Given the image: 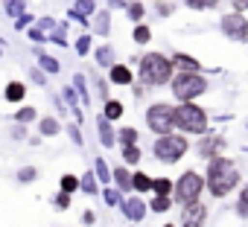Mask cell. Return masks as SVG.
Segmentation results:
<instances>
[{
    "label": "cell",
    "instance_id": "10",
    "mask_svg": "<svg viewBox=\"0 0 248 227\" xmlns=\"http://www.w3.org/2000/svg\"><path fill=\"white\" fill-rule=\"evenodd\" d=\"M111 79H114L117 85H129V82H132V73H129V67L117 64V67H111Z\"/></svg>",
    "mask_w": 248,
    "mask_h": 227
},
{
    "label": "cell",
    "instance_id": "8",
    "mask_svg": "<svg viewBox=\"0 0 248 227\" xmlns=\"http://www.w3.org/2000/svg\"><path fill=\"white\" fill-rule=\"evenodd\" d=\"M222 29H225L228 35H233V38H245V35H248V24H245V18H242L239 12L228 15V18L222 21Z\"/></svg>",
    "mask_w": 248,
    "mask_h": 227
},
{
    "label": "cell",
    "instance_id": "11",
    "mask_svg": "<svg viewBox=\"0 0 248 227\" xmlns=\"http://www.w3.org/2000/svg\"><path fill=\"white\" fill-rule=\"evenodd\" d=\"M6 99H9V102H18V99H24V85H21V82L9 85V87H6Z\"/></svg>",
    "mask_w": 248,
    "mask_h": 227
},
{
    "label": "cell",
    "instance_id": "22",
    "mask_svg": "<svg viewBox=\"0 0 248 227\" xmlns=\"http://www.w3.org/2000/svg\"><path fill=\"white\" fill-rule=\"evenodd\" d=\"M41 131H44V134H56V131H59L56 120H44V123H41Z\"/></svg>",
    "mask_w": 248,
    "mask_h": 227
},
{
    "label": "cell",
    "instance_id": "25",
    "mask_svg": "<svg viewBox=\"0 0 248 227\" xmlns=\"http://www.w3.org/2000/svg\"><path fill=\"white\" fill-rule=\"evenodd\" d=\"M129 15H132L135 21H138V18H143V6H140V3H132V6H129Z\"/></svg>",
    "mask_w": 248,
    "mask_h": 227
},
{
    "label": "cell",
    "instance_id": "31",
    "mask_svg": "<svg viewBox=\"0 0 248 227\" xmlns=\"http://www.w3.org/2000/svg\"><path fill=\"white\" fill-rule=\"evenodd\" d=\"M21 178H24V181H32V178H35V169H24Z\"/></svg>",
    "mask_w": 248,
    "mask_h": 227
},
{
    "label": "cell",
    "instance_id": "18",
    "mask_svg": "<svg viewBox=\"0 0 248 227\" xmlns=\"http://www.w3.org/2000/svg\"><path fill=\"white\" fill-rule=\"evenodd\" d=\"M105 114H108V120H114V117H120V114H123V105L120 102H108Z\"/></svg>",
    "mask_w": 248,
    "mask_h": 227
},
{
    "label": "cell",
    "instance_id": "29",
    "mask_svg": "<svg viewBox=\"0 0 248 227\" xmlns=\"http://www.w3.org/2000/svg\"><path fill=\"white\" fill-rule=\"evenodd\" d=\"M111 61V50H99V64H108Z\"/></svg>",
    "mask_w": 248,
    "mask_h": 227
},
{
    "label": "cell",
    "instance_id": "20",
    "mask_svg": "<svg viewBox=\"0 0 248 227\" xmlns=\"http://www.w3.org/2000/svg\"><path fill=\"white\" fill-rule=\"evenodd\" d=\"M123 155H126L129 163H138V160H140V152H138L135 146H126V152H123Z\"/></svg>",
    "mask_w": 248,
    "mask_h": 227
},
{
    "label": "cell",
    "instance_id": "28",
    "mask_svg": "<svg viewBox=\"0 0 248 227\" xmlns=\"http://www.w3.org/2000/svg\"><path fill=\"white\" fill-rule=\"evenodd\" d=\"M18 120H21V123H27V120H32V108H24V111L18 114Z\"/></svg>",
    "mask_w": 248,
    "mask_h": 227
},
{
    "label": "cell",
    "instance_id": "17",
    "mask_svg": "<svg viewBox=\"0 0 248 227\" xmlns=\"http://www.w3.org/2000/svg\"><path fill=\"white\" fill-rule=\"evenodd\" d=\"M76 186H79V181H76L73 175H64V178H62V189H64V192H73Z\"/></svg>",
    "mask_w": 248,
    "mask_h": 227
},
{
    "label": "cell",
    "instance_id": "6",
    "mask_svg": "<svg viewBox=\"0 0 248 227\" xmlns=\"http://www.w3.org/2000/svg\"><path fill=\"white\" fill-rule=\"evenodd\" d=\"M155 152H158L161 160H178V157L187 152V143H184V137H170V134H164V140H158Z\"/></svg>",
    "mask_w": 248,
    "mask_h": 227
},
{
    "label": "cell",
    "instance_id": "13",
    "mask_svg": "<svg viewBox=\"0 0 248 227\" xmlns=\"http://www.w3.org/2000/svg\"><path fill=\"white\" fill-rule=\"evenodd\" d=\"M219 146H222L219 140H204V143H202V155H204V157H210V155H216V149H219Z\"/></svg>",
    "mask_w": 248,
    "mask_h": 227
},
{
    "label": "cell",
    "instance_id": "14",
    "mask_svg": "<svg viewBox=\"0 0 248 227\" xmlns=\"http://www.w3.org/2000/svg\"><path fill=\"white\" fill-rule=\"evenodd\" d=\"M152 186H155V192H158V195H170V189H172V184H170L167 178H161V181H152Z\"/></svg>",
    "mask_w": 248,
    "mask_h": 227
},
{
    "label": "cell",
    "instance_id": "5",
    "mask_svg": "<svg viewBox=\"0 0 248 227\" xmlns=\"http://www.w3.org/2000/svg\"><path fill=\"white\" fill-rule=\"evenodd\" d=\"M172 123H175V111H172L170 105H152V108H149V128H152V131L170 134Z\"/></svg>",
    "mask_w": 248,
    "mask_h": 227
},
{
    "label": "cell",
    "instance_id": "9",
    "mask_svg": "<svg viewBox=\"0 0 248 227\" xmlns=\"http://www.w3.org/2000/svg\"><path fill=\"white\" fill-rule=\"evenodd\" d=\"M181 221H184V227H202V221H204V207L196 204V201H187Z\"/></svg>",
    "mask_w": 248,
    "mask_h": 227
},
{
    "label": "cell",
    "instance_id": "21",
    "mask_svg": "<svg viewBox=\"0 0 248 227\" xmlns=\"http://www.w3.org/2000/svg\"><path fill=\"white\" fill-rule=\"evenodd\" d=\"M236 213H239V215H248V189L242 192V198H239V204H236Z\"/></svg>",
    "mask_w": 248,
    "mask_h": 227
},
{
    "label": "cell",
    "instance_id": "30",
    "mask_svg": "<svg viewBox=\"0 0 248 227\" xmlns=\"http://www.w3.org/2000/svg\"><path fill=\"white\" fill-rule=\"evenodd\" d=\"M91 9H93V6H91V3H79V6H76V12H79V15H88V12H91Z\"/></svg>",
    "mask_w": 248,
    "mask_h": 227
},
{
    "label": "cell",
    "instance_id": "16",
    "mask_svg": "<svg viewBox=\"0 0 248 227\" xmlns=\"http://www.w3.org/2000/svg\"><path fill=\"white\" fill-rule=\"evenodd\" d=\"M216 3H219V0H187V6H193V9H210Z\"/></svg>",
    "mask_w": 248,
    "mask_h": 227
},
{
    "label": "cell",
    "instance_id": "15",
    "mask_svg": "<svg viewBox=\"0 0 248 227\" xmlns=\"http://www.w3.org/2000/svg\"><path fill=\"white\" fill-rule=\"evenodd\" d=\"M126 210H129V215H132L135 221H140V218H143V204H140V201H132Z\"/></svg>",
    "mask_w": 248,
    "mask_h": 227
},
{
    "label": "cell",
    "instance_id": "4",
    "mask_svg": "<svg viewBox=\"0 0 248 227\" xmlns=\"http://www.w3.org/2000/svg\"><path fill=\"white\" fill-rule=\"evenodd\" d=\"M204 79L202 76H196V73H181L175 82H172V90H175V96L178 99H193V96H199V93H204Z\"/></svg>",
    "mask_w": 248,
    "mask_h": 227
},
{
    "label": "cell",
    "instance_id": "3",
    "mask_svg": "<svg viewBox=\"0 0 248 227\" xmlns=\"http://www.w3.org/2000/svg\"><path fill=\"white\" fill-rule=\"evenodd\" d=\"M170 73H172V64H170L164 56H146L143 64H140V76H143L146 82H152V85L167 82Z\"/></svg>",
    "mask_w": 248,
    "mask_h": 227
},
{
    "label": "cell",
    "instance_id": "19",
    "mask_svg": "<svg viewBox=\"0 0 248 227\" xmlns=\"http://www.w3.org/2000/svg\"><path fill=\"white\" fill-rule=\"evenodd\" d=\"M132 186H135V189H149V186H152V181H149L146 175H138V178L132 181Z\"/></svg>",
    "mask_w": 248,
    "mask_h": 227
},
{
    "label": "cell",
    "instance_id": "24",
    "mask_svg": "<svg viewBox=\"0 0 248 227\" xmlns=\"http://www.w3.org/2000/svg\"><path fill=\"white\" fill-rule=\"evenodd\" d=\"M117 181H120L123 186H132V181H129V172H126V169H117Z\"/></svg>",
    "mask_w": 248,
    "mask_h": 227
},
{
    "label": "cell",
    "instance_id": "32",
    "mask_svg": "<svg viewBox=\"0 0 248 227\" xmlns=\"http://www.w3.org/2000/svg\"><path fill=\"white\" fill-rule=\"evenodd\" d=\"M158 9H161V15H170V12H172V6H170V3H158Z\"/></svg>",
    "mask_w": 248,
    "mask_h": 227
},
{
    "label": "cell",
    "instance_id": "12",
    "mask_svg": "<svg viewBox=\"0 0 248 227\" xmlns=\"http://www.w3.org/2000/svg\"><path fill=\"white\" fill-rule=\"evenodd\" d=\"M175 64H178L181 70H199V64H196L190 56H175Z\"/></svg>",
    "mask_w": 248,
    "mask_h": 227
},
{
    "label": "cell",
    "instance_id": "26",
    "mask_svg": "<svg viewBox=\"0 0 248 227\" xmlns=\"http://www.w3.org/2000/svg\"><path fill=\"white\" fill-rule=\"evenodd\" d=\"M120 137H123V143H135V137H138V131H135V128H126V131H123V134H120Z\"/></svg>",
    "mask_w": 248,
    "mask_h": 227
},
{
    "label": "cell",
    "instance_id": "27",
    "mask_svg": "<svg viewBox=\"0 0 248 227\" xmlns=\"http://www.w3.org/2000/svg\"><path fill=\"white\" fill-rule=\"evenodd\" d=\"M167 207H170V198H167V195H158V201H155V210L161 213V210H167Z\"/></svg>",
    "mask_w": 248,
    "mask_h": 227
},
{
    "label": "cell",
    "instance_id": "2",
    "mask_svg": "<svg viewBox=\"0 0 248 227\" xmlns=\"http://www.w3.org/2000/svg\"><path fill=\"white\" fill-rule=\"evenodd\" d=\"M175 123H178V128H184V131L202 134V131H207V114H204L202 108H196V105H181V108L175 111Z\"/></svg>",
    "mask_w": 248,
    "mask_h": 227
},
{
    "label": "cell",
    "instance_id": "33",
    "mask_svg": "<svg viewBox=\"0 0 248 227\" xmlns=\"http://www.w3.org/2000/svg\"><path fill=\"white\" fill-rule=\"evenodd\" d=\"M233 6H236V9L242 12V9H248V0H233Z\"/></svg>",
    "mask_w": 248,
    "mask_h": 227
},
{
    "label": "cell",
    "instance_id": "23",
    "mask_svg": "<svg viewBox=\"0 0 248 227\" xmlns=\"http://www.w3.org/2000/svg\"><path fill=\"white\" fill-rule=\"evenodd\" d=\"M135 41H140V44L149 41V29H146V27H138V29H135Z\"/></svg>",
    "mask_w": 248,
    "mask_h": 227
},
{
    "label": "cell",
    "instance_id": "7",
    "mask_svg": "<svg viewBox=\"0 0 248 227\" xmlns=\"http://www.w3.org/2000/svg\"><path fill=\"white\" fill-rule=\"evenodd\" d=\"M175 192H178V198H181L184 204H187V201H196V198H199V192H202V178H199V175H193V172L181 175V181H178Z\"/></svg>",
    "mask_w": 248,
    "mask_h": 227
},
{
    "label": "cell",
    "instance_id": "1",
    "mask_svg": "<svg viewBox=\"0 0 248 227\" xmlns=\"http://www.w3.org/2000/svg\"><path fill=\"white\" fill-rule=\"evenodd\" d=\"M239 181V175H236V169H233V163L231 160H213L210 163V192L213 195H225V192H231L233 189V184Z\"/></svg>",
    "mask_w": 248,
    "mask_h": 227
}]
</instances>
